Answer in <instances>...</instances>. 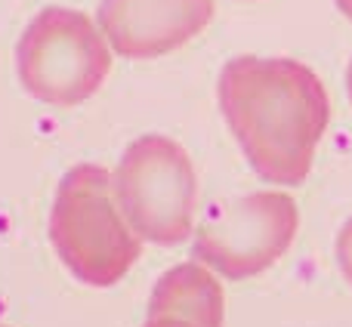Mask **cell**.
I'll use <instances>...</instances> for the list:
<instances>
[{
    "mask_svg": "<svg viewBox=\"0 0 352 327\" xmlns=\"http://www.w3.org/2000/svg\"><path fill=\"white\" fill-rule=\"evenodd\" d=\"M142 327H201V324L186 322V318H173V315H158V318H146Z\"/></svg>",
    "mask_w": 352,
    "mask_h": 327,
    "instance_id": "9",
    "label": "cell"
},
{
    "mask_svg": "<svg viewBox=\"0 0 352 327\" xmlns=\"http://www.w3.org/2000/svg\"><path fill=\"white\" fill-rule=\"evenodd\" d=\"M346 87H349V99H352V62H349V71H346Z\"/></svg>",
    "mask_w": 352,
    "mask_h": 327,
    "instance_id": "11",
    "label": "cell"
},
{
    "mask_svg": "<svg viewBox=\"0 0 352 327\" xmlns=\"http://www.w3.org/2000/svg\"><path fill=\"white\" fill-rule=\"evenodd\" d=\"M0 327H3V324H0Z\"/></svg>",
    "mask_w": 352,
    "mask_h": 327,
    "instance_id": "12",
    "label": "cell"
},
{
    "mask_svg": "<svg viewBox=\"0 0 352 327\" xmlns=\"http://www.w3.org/2000/svg\"><path fill=\"white\" fill-rule=\"evenodd\" d=\"M217 99L256 176L303 185L331 117L322 78L297 59L238 56L219 71Z\"/></svg>",
    "mask_w": 352,
    "mask_h": 327,
    "instance_id": "1",
    "label": "cell"
},
{
    "mask_svg": "<svg viewBox=\"0 0 352 327\" xmlns=\"http://www.w3.org/2000/svg\"><path fill=\"white\" fill-rule=\"evenodd\" d=\"M334 253H337V266H340L343 278L352 284V219H346V225H343L340 235H337Z\"/></svg>",
    "mask_w": 352,
    "mask_h": 327,
    "instance_id": "8",
    "label": "cell"
},
{
    "mask_svg": "<svg viewBox=\"0 0 352 327\" xmlns=\"http://www.w3.org/2000/svg\"><path fill=\"white\" fill-rule=\"evenodd\" d=\"M16 71L37 102L74 109L102 90L111 71V47L87 12L47 6L19 37Z\"/></svg>",
    "mask_w": 352,
    "mask_h": 327,
    "instance_id": "3",
    "label": "cell"
},
{
    "mask_svg": "<svg viewBox=\"0 0 352 327\" xmlns=\"http://www.w3.org/2000/svg\"><path fill=\"white\" fill-rule=\"evenodd\" d=\"M223 287L201 262H182L161 275L148 300V318L173 315L201 327H223Z\"/></svg>",
    "mask_w": 352,
    "mask_h": 327,
    "instance_id": "7",
    "label": "cell"
},
{
    "mask_svg": "<svg viewBox=\"0 0 352 327\" xmlns=\"http://www.w3.org/2000/svg\"><path fill=\"white\" fill-rule=\"evenodd\" d=\"M50 241L62 266L90 287L118 284L142 253V238L118 207L111 173L99 164H78L62 176L50 210Z\"/></svg>",
    "mask_w": 352,
    "mask_h": 327,
    "instance_id": "2",
    "label": "cell"
},
{
    "mask_svg": "<svg viewBox=\"0 0 352 327\" xmlns=\"http://www.w3.org/2000/svg\"><path fill=\"white\" fill-rule=\"evenodd\" d=\"M334 3H337V10H340L343 16H346L349 22H352V0H334Z\"/></svg>",
    "mask_w": 352,
    "mask_h": 327,
    "instance_id": "10",
    "label": "cell"
},
{
    "mask_svg": "<svg viewBox=\"0 0 352 327\" xmlns=\"http://www.w3.org/2000/svg\"><path fill=\"white\" fill-rule=\"evenodd\" d=\"M300 213L285 192H254L219 201L195 229L198 262L229 281H248L287 253L297 238Z\"/></svg>",
    "mask_w": 352,
    "mask_h": 327,
    "instance_id": "5",
    "label": "cell"
},
{
    "mask_svg": "<svg viewBox=\"0 0 352 327\" xmlns=\"http://www.w3.org/2000/svg\"><path fill=\"white\" fill-rule=\"evenodd\" d=\"M213 0H102L96 22L121 59H158L213 22Z\"/></svg>",
    "mask_w": 352,
    "mask_h": 327,
    "instance_id": "6",
    "label": "cell"
},
{
    "mask_svg": "<svg viewBox=\"0 0 352 327\" xmlns=\"http://www.w3.org/2000/svg\"><path fill=\"white\" fill-rule=\"evenodd\" d=\"M115 198L127 223L152 244H182L195 225L198 182L179 142L146 133L127 146L115 176Z\"/></svg>",
    "mask_w": 352,
    "mask_h": 327,
    "instance_id": "4",
    "label": "cell"
}]
</instances>
